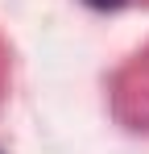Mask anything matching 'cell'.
<instances>
[{"instance_id": "6da1fadb", "label": "cell", "mask_w": 149, "mask_h": 154, "mask_svg": "<svg viewBox=\"0 0 149 154\" xmlns=\"http://www.w3.org/2000/svg\"><path fill=\"white\" fill-rule=\"evenodd\" d=\"M87 4H91V8H120L124 0H87Z\"/></svg>"}]
</instances>
